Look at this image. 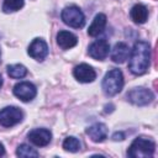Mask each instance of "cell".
I'll list each match as a JSON object with an SVG mask.
<instances>
[{
    "mask_svg": "<svg viewBox=\"0 0 158 158\" xmlns=\"http://www.w3.org/2000/svg\"><path fill=\"white\" fill-rule=\"evenodd\" d=\"M128 57L130 72L135 75L144 74L151 65V44L146 41H137Z\"/></svg>",
    "mask_w": 158,
    "mask_h": 158,
    "instance_id": "obj_1",
    "label": "cell"
},
{
    "mask_svg": "<svg viewBox=\"0 0 158 158\" xmlns=\"http://www.w3.org/2000/svg\"><path fill=\"white\" fill-rule=\"evenodd\" d=\"M156 144L151 138L147 137H137L131 143L127 156L131 158H151L154 154Z\"/></svg>",
    "mask_w": 158,
    "mask_h": 158,
    "instance_id": "obj_2",
    "label": "cell"
},
{
    "mask_svg": "<svg viewBox=\"0 0 158 158\" xmlns=\"http://www.w3.org/2000/svg\"><path fill=\"white\" fill-rule=\"evenodd\" d=\"M102 90L106 95L114 96L118 94L123 88V75L120 69L109 70L102 79Z\"/></svg>",
    "mask_w": 158,
    "mask_h": 158,
    "instance_id": "obj_3",
    "label": "cell"
},
{
    "mask_svg": "<svg viewBox=\"0 0 158 158\" xmlns=\"http://www.w3.org/2000/svg\"><path fill=\"white\" fill-rule=\"evenodd\" d=\"M60 17L65 25H68L73 28H81L85 25V16H84L83 11L75 5L64 7L62 10Z\"/></svg>",
    "mask_w": 158,
    "mask_h": 158,
    "instance_id": "obj_4",
    "label": "cell"
},
{
    "mask_svg": "<svg viewBox=\"0 0 158 158\" xmlns=\"http://www.w3.org/2000/svg\"><path fill=\"white\" fill-rule=\"evenodd\" d=\"M23 118V112L17 106H6L0 110V125L2 127H12L20 123Z\"/></svg>",
    "mask_w": 158,
    "mask_h": 158,
    "instance_id": "obj_5",
    "label": "cell"
},
{
    "mask_svg": "<svg viewBox=\"0 0 158 158\" xmlns=\"http://www.w3.org/2000/svg\"><path fill=\"white\" fill-rule=\"evenodd\" d=\"M154 95L147 88H133L127 93V100L137 106H144L153 101Z\"/></svg>",
    "mask_w": 158,
    "mask_h": 158,
    "instance_id": "obj_6",
    "label": "cell"
},
{
    "mask_svg": "<svg viewBox=\"0 0 158 158\" xmlns=\"http://www.w3.org/2000/svg\"><path fill=\"white\" fill-rule=\"evenodd\" d=\"M12 91H14V95H15L17 99H20L21 101H23V102H28V101L33 100L35 96L37 95V89H36V86H35L32 83H30V81H21V83H17V84L14 86Z\"/></svg>",
    "mask_w": 158,
    "mask_h": 158,
    "instance_id": "obj_7",
    "label": "cell"
},
{
    "mask_svg": "<svg viewBox=\"0 0 158 158\" xmlns=\"http://www.w3.org/2000/svg\"><path fill=\"white\" fill-rule=\"evenodd\" d=\"M109 52H110V44L106 40H98L93 42L88 48L89 56L96 60H104L109 56Z\"/></svg>",
    "mask_w": 158,
    "mask_h": 158,
    "instance_id": "obj_8",
    "label": "cell"
},
{
    "mask_svg": "<svg viewBox=\"0 0 158 158\" xmlns=\"http://www.w3.org/2000/svg\"><path fill=\"white\" fill-rule=\"evenodd\" d=\"M27 52H28L30 57H32L33 59L42 62L48 54V46H47L46 41H43L42 38H35L30 43Z\"/></svg>",
    "mask_w": 158,
    "mask_h": 158,
    "instance_id": "obj_9",
    "label": "cell"
},
{
    "mask_svg": "<svg viewBox=\"0 0 158 158\" xmlns=\"http://www.w3.org/2000/svg\"><path fill=\"white\" fill-rule=\"evenodd\" d=\"M73 75L80 83H91L96 78V72L94 70V68L91 65H89L86 63H81L74 68Z\"/></svg>",
    "mask_w": 158,
    "mask_h": 158,
    "instance_id": "obj_10",
    "label": "cell"
},
{
    "mask_svg": "<svg viewBox=\"0 0 158 158\" xmlns=\"http://www.w3.org/2000/svg\"><path fill=\"white\" fill-rule=\"evenodd\" d=\"M28 139L31 143H33L37 147H44L51 142L52 133L47 128H35V130L30 131Z\"/></svg>",
    "mask_w": 158,
    "mask_h": 158,
    "instance_id": "obj_11",
    "label": "cell"
},
{
    "mask_svg": "<svg viewBox=\"0 0 158 158\" xmlns=\"http://www.w3.org/2000/svg\"><path fill=\"white\" fill-rule=\"evenodd\" d=\"M86 135L94 142H98V143L102 142L107 137V127H106V125H104L101 122L94 123V125H91L90 127L86 128Z\"/></svg>",
    "mask_w": 158,
    "mask_h": 158,
    "instance_id": "obj_12",
    "label": "cell"
},
{
    "mask_svg": "<svg viewBox=\"0 0 158 158\" xmlns=\"http://www.w3.org/2000/svg\"><path fill=\"white\" fill-rule=\"evenodd\" d=\"M130 56V48L125 42H117L111 49L110 57L115 63H123Z\"/></svg>",
    "mask_w": 158,
    "mask_h": 158,
    "instance_id": "obj_13",
    "label": "cell"
},
{
    "mask_svg": "<svg viewBox=\"0 0 158 158\" xmlns=\"http://www.w3.org/2000/svg\"><path fill=\"white\" fill-rule=\"evenodd\" d=\"M78 38L75 35H73L69 31H59L57 35V44L62 49H69L77 46Z\"/></svg>",
    "mask_w": 158,
    "mask_h": 158,
    "instance_id": "obj_14",
    "label": "cell"
},
{
    "mask_svg": "<svg viewBox=\"0 0 158 158\" xmlns=\"http://www.w3.org/2000/svg\"><path fill=\"white\" fill-rule=\"evenodd\" d=\"M105 26H106V15H104V14H98V15L94 17L91 25H90L89 28H88V35L91 36V37H96V36H99V35L104 31Z\"/></svg>",
    "mask_w": 158,
    "mask_h": 158,
    "instance_id": "obj_15",
    "label": "cell"
},
{
    "mask_svg": "<svg viewBox=\"0 0 158 158\" xmlns=\"http://www.w3.org/2000/svg\"><path fill=\"white\" fill-rule=\"evenodd\" d=\"M130 16L135 23H144L148 19V9L142 4H136L131 7Z\"/></svg>",
    "mask_w": 158,
    "mask_h": 158,
    "instance_id": "obj_16",
    "label": "cell"
},
{
    "mask_svg": "<svg viewBox=\"0 0 158 158\" xmlns=\"http://www.w3.org/2000/svg\"><path fill=\"white\" fill-rule=\"evenodd\" d=\"M7 74L14 79H21L27 74V69L22 64H11L7 65Z\"/></svg>",
    "mask_w": 158,
    "mask_h": 158,
    "instance_id": "obj_17",
    "label": "cell"
},
{
    "mask_svg": "<svg viewBox=\"0 0 158 158\" xmlns=\"http://www.w3.org/2000/svg\"><path fill=\"white\" fill-rule=\"evenodd\" d=\"M16 154L19 157H22V158H31V157H38V152L32 148L31 146L28 144H20L16 149Z\"/></svg>",
    "mask_w": 158,
    "mask_h": 158,
    "instance_id": "obj_18",
    "label": "cell"
},
{
    "mask_svg": "<svg viewBox=\"0 0 158 158\" xmlns=\"http://www.w3.org/2000/svg\"><path fill=\"white\" fill-rule=\"evenodd\" d=\"M23 6V0H4L2 2V11L9 14V12H15L22 9Z\"/></svg>",
    "mask_w": 158,
    "mask_h": 158,
    "instance_id": "obj_19",
    "label": "cell"
},
{
    "mask_svg": "<svg viewBox=\"0 0 158 158\" xmlns=\"http://www.w3.org/2000/svg\"><path fill=\"white\" fill-rule=\"evenodd\" d=\"M63 148L67 152H72V153L78 152L80 149V142H79L78 138H75L73 136H69L63 141Z\"/></svg>",
    "mask_w": 158,
    "mask_h": 158,
    "instance_id": "obj_20",
    "label": "cell"
},
{
    "mask_svg": "<svg viewBox=\"0 0 158 158\" xmlns=\"http://www.w3.org/2000/svg\"><path fill=\"white\" fill-rule=\"evenodd\" d=\"M112 138H114V141H122L125 138V136L122 132H116V133H114Z\"/></svg>",
    "mask_w": 158,
    "mask_h": 158,
    "instance_id": "obj_21",
    "label": "cell"
},
{
    "mask_svg": "<svg viewBox=\"0 0 158 158\" xmlns=\"http://www.w3.org/2000/svg\"><path fill=\"white\" fill-rule=\"evenodd\" d=\"M5 154V148H4V144L0 143V157H2Z\"/></svg>",
    "mask_w": 158,
    "mask_h": 158,
    "instance_id": "obj_22",
    "label": "cell"
},
{
    "mask_svg": "<svg viewBox=\"0 0 158 158\" xmlns=\"http://www.w3.org/2000/svg\"><path fill=\"white\" fill-rule=\"evenodd\" d=\"M1 85H2V78H1V75H0V88H1Z\"/></svg>",
    "mask_w": 158,
    "mask_h": 158,
    "instance_id": "obj_23",
    "label": "cell"
},
{
    "mask_svg": "<svg viewBox=\"0 0 158 158\" xmlns=\"http://www.w3.org/2000/svg\"><path fill=\"white\" fill-rule=\"evenodd\" d=\"M0 54H1V52H0Z\"/></svg>",
    "mask_w": 158,
    "mask_h": 158,
    "instance_id": "obj_24",
    "label": "cell"
}]
</instances>
